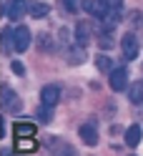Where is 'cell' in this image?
Here are the masks:
<instances>
[{
  "label": "cell",
  "mask_w": 143,
  "mask_h": 156,
  "mask_svg": "<svg viewBox=\"0 0 143 156\" xmlns=\"http://www.w3.org/2000/svg\"><path fill=\"white\" fill-rule=\"evenodd\" d=\"M108 83H111V88L116 91V93L126 91V88H128V71H126V68H113Z\"/></svg>",
  "instance_id": "cell-5"
},
{
  "label": "cell",
  "mask_w": 143,
  "mask_h": 156,
  "mask_svg": "<svg viewBox=\"0 0 143 156\" xmlns=\"http://www.w3.org/2000/svg\"><path fill=\"white\" fill-rule=\"evenodd\" d=\"M141 139H143L141 123H133V126H128V129H126V144L131 146V149H136V146L141 144Z\"/></svg>",
  "instance_id": "cell-9"
},
{
  "label": "cell",
  "mask_w": 143,
  "mask_h": 156,
  "mask_svg": "<svg viewBox=\"0 0 143 156\" xmlns=\"http://www.w3.org/2000/svg\"><path fill=\"white\" fill-rule=\"evenodd\" d=\"M60 3H63V8H65V10H68V13H78L80 10V0H60Z\"/></svg>",
  "instance_id": "cell-20"
},
{
  "label": "cell",
  "mask_w": 143,
  "mask_h": 156,
  "mask_svg": "<svg viewBox=\"0 0 143 156\" xmlns=\"http://www.w3.org/2000/svg\"><path fill=\"white\" fill-rule=\"evenodd\" d=\"M28 5H30L28 0H8L5 8H3V13L10 18L13 23H20V18L28 13Z\"/></svg>",
  "instance_id": "cell-2"
},
{
  "label": "cell",
  "mask_w": 143,
  "mask_h": 156,
  "mask_svg": "<svg viewBox=\"0 0 143 156\" xmlns=\"http://www.w3.org/2000/svg\"><path fill=\"white\" fill-rule=\"evenodd\" d=\"M3 111H5V113H13V116L23 111L20 96H18L13 88H8V86H3Z\"/></svg>",
  "instance_id": "cell-1"
},
{
  "label": "cell",
  "mask_w": 143,
  "mask_h": 156,
  "mask_svg": "<svg viewBox=\"0 0 143 156\" xmlns=\"http://www.w3.org/2000/svg\"><path fill=\"white\" fill-rule=\"evenodd\" d=\"M121 51H123V55H126L128 61H133V58L138 55V38L133 33H126L121 38Z\"/></svg>",
  "instance_id": "cell-7"
},
{
  "label": "cell",
  "mask_w": 143,
  "mask_h": 156,
  "mask_svg": "<svg viewBox=\"0 0 143 156\" xmlns=\"http://www.w3.org/2000/svg\"><path fill=\"white\" fill-rule=\"evenodd\" d=\"M38 48H40L43 53H53V51H55V45H53V38L48 35V33H40V35H38Z\"/></svg>",
  "instance_id": "cell-16"
},
{
  "label": "cell",
  "mask_w": 143,
  "mask_h": 156,
  "mask_svg": "<svg viewBox=\"0 0 143 156\" xmlns=\"http://www.w3.org/2000/svg\"><path fill=\"white\" fill-rule=\"evenodd\" d=\"M15 51V41H13V28H5L3 30V53L10 55Z\"/></svg>",
  "instance_id": "cell-15"
},
{
  "label": "cell",
  "mask_w": 143,
  "mask_h": 156,
  "mask_svg": "<svg viewBox=\"0 0 143 156\" xmlns=\"http://www.w3.org/2000/svg\"><path fill=\"white\" fill-rule=\"evenodd\" d=\"M28 13H30L33 18H45L48 13H50V5L48 3H30L28 5Z\"/></svg>",
  "instance_id": "cell-14"
},
{
  "label": "cell",
  "mask_w": 143,
  "mask_h": 156,
  "mask_svg": "<svg viewBox=\"0 0 143 156\" xmlns=\"http://www.w3.org/2000/svg\"><path fill=\"white\" fill-rule=\"evenodd\" d=\"M15 149H18V151H33V149H35L33 136H25V139H15Z\"/></svg>",
  "instance_id": "cell-18"
},
{
  "label": "cell",
  "mask_w": 143,
  "mask_h": 156,
  "mask_svg": "<svg viewBox=\"0 0 143 156\" xmlns=\"http://www.w3.org/2000/svg\"><path fill=\"white\" fill-rule=\"evenodd\" d=\"M75 43L83 48L90 43V25L88 23H78V28H75Z\"/></svg>",
  "instance_id": "cell-12"
},
{
  "label": "cell",
  "mask_w": 143,
  "mask_h": 156,
  "mask_svg": "<svg viewBox=\"0 0 143 156\" xmlns=\"http://www.w3.org/2000/svg\"><path fill=\"white\" fill-rule=\"evenodd\" d=\"M103 3H108L111 8H121V5H123V0H103Z\"/></svg>",
  "instance_id": "cell-23"
},
{
  "label": "cell",
  "mask_w": 143,
  "mask_h": 156,
  "mask_svg": "<svg viewBox=\"0 0 143 156\" xmlns=\"http://www.w3.org/2000/svg\"><path fill=\"white\" fill-rule=\"evenodd\" d=\"M10 68H13V73H15V76H23V73H25V66H23L20 61H13Z\"/></svg>",
  "instance_id": "cell-21"
},
{
  "label": "cell",
  "mask_w": 143,
  "mask_h": 156,
  "mask_svg": "<svg viewBox=\"0 0 143 156\" xmlns=\"http://www.w3.org/2000/svg\"><path fill=\"white\" fill-rule=\"evenodd\" d=\"M131 20H133L131 25H136V28H138V25H143V15H138V13H133V15H131Z\"/></svg>",
  "instance_id": "cell-22"
},
{
  "label": "cell",
  "mask_w": 143,
  "mask_h": 156,
  "mask_svg": "<svg viewBox=\"0 0 143 156\" xmlns=\"http://www.w3.org/2000/svg\"><path fill=\"white\" fill-rule=\"evenodd\" d=\"M40 103L45 106H58L60 103V86L58 83H48L40 88Z\"/></svg>",
  "instance_id": "cell-3"
},
{
  "label": "cell",
  "mask_w": 143,
  "mask_h": 156,
  "mask_svg": "<svg viewBox=\"0 0 143 156\" xmlns=\"http://www.w3.org/2000/svg\"><path fill=\"white\" fill-rule=\"evenodd\" d=\"M80 139L88 146H95V144H98V123H95V121L80 123Z\"/></svg>",
  "instance_id": "cell-8"
},
{
  "label": "cell",
  "mask_w": 143,
  "mask_h": 156,
  "mask_svg": "<svg viewBox=\"0 0 143 156\" xmlns=\"http://www.w3.org/2000/svg\"><path fill=\"white\" fill-rule=\"evenodd\" d=\"M83 10H88L93 18H98V20H103V18L108 15L111 5L103 3V0H83Z\"/></svg>",
  "instance_id": "cell-4"
},
{
  "label": "cell",
  "mask_w": 143,
  "mask_h": 156,
  "mask_svg": "<svg viewBox=\"0 0 143 156\" xmlns=\"http://www.w3.org/2000/svg\"><path fill=\"white\" fill-rule=\"evenodd\" d=\"M95 68H98L100 73H111L113 71V61L108 55H98V58H95Z\"/></svg>",
  "instance_id": "cell-17"
},
{
  "label": "cell",
  "mask_w": 143,
  "mask_h": 156,
  "mask_svg": "<svg viewBox=\"0 0 143 156\" xmlns=\"http://www.w3.org/2000/svg\"><path fill=\"white\" fill-rule=\"evenodd\" d=\"M128 98L131 103H143V81H136L128 86Z\"/></svg>",
  "instance_id": "cell-13"
},
{
  "label": "cell",
  "mask_w": 143,
  "mask_h": 156,
  "mask_svg": "<svg viewBox=\"0 0 143 156\" xmlns=\"http://www.w3.org/2000/svg\"><path fill=\"white\" fill-rule=\"evenodd\" d=\"M50 108H53V106H45V103H40V106H38V119H40V121H50V119H53Z\"/></svg>",
  "instance_id": "cell-19"
},
{
  "label": "cell",
  "mask_w": 143,
  "mask_h": 156,
  "mask_svg": "<svg viewBox=\"0 0 143 156\" xmlns=\"http://www.w3.org/2000/svg\"><path fill=\"white\" fill-rule=\"evenodd\" d=\"M13 136H15V139L35 136V123H28V121H18V123H13Z\"/></svg>",
  "instance_id": "cell-10"
},
{
  "label": "cell",
  "mask_w": 143,
  "mask_h": 156,
  "mask_svg": "<svg viewBox=\"0 0 143 156\" xmlns=\"http://www.w3.org/2000/svg\"><path fill=\"white\" fill-rule=\"evenodd\" d=\"M13 41H15V51H28L30 48V30L25 25H15L13 28Z\"/></svg>",
  "instance_id": "cell-6"
},
{
  "label": "cell",
  "mask_w": 143,
  "mask_h": 156,
  "mask_svg": "<svg viewBox=\"0 0 143 156\" xmlns=\"http://www.w3.org/2000/svg\"><path fill=\"white\" fill-rule=\"evenodd\" d=\"M45 146H48L50 151H55V154H73L70 146L65 144L63 139H55V136H48V139H45Z\"/></svg>",
  "instance_id": "cell-11"
}]
</instances>
